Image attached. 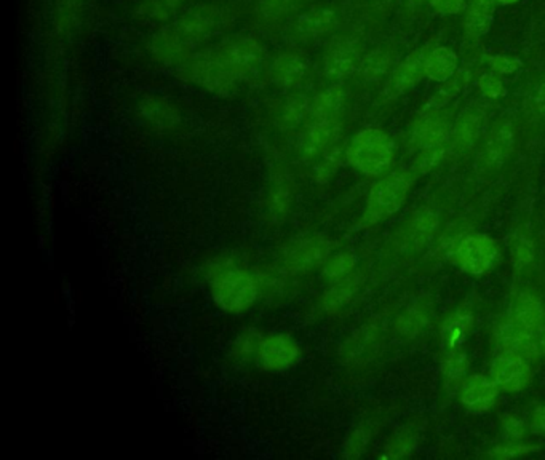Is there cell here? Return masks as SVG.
Segmentation results:
<instances>
[{
    "label": "cell",
    "mask_w": 545,
    "mask_h": 460,
    "mask_svg": "<svg viewBox=\"0 0 545 460\" xmlns=\"http://www.w3.org/2000/svg\"><path fill=\"white\" fill-rule=\"evenodd\" d=\"M357 264H359L357 255L351 249H343V251H334L320 270L326 282H336L357 272Z\"/></svg>",
    "instance_id": "f35d334b"
},
{
    "label": "cell",
    "mask_w": 545,
    "mask_h": 460,
    "mask_svg": "<svg viewBox=\"0 0 545 460\" xmlns=\"http://www.w3.org/2000/svg\"><path fill=\"white\" fill-rule=\"evenodd\" d=\"M515 146H517V127L509 118H504L493 127V130L484 141L478 162L482 168L488 172L499 170L512 157Z\"/></svg>",
    "instance_id": "e0dca14e"
},
{
    "label": "cell",
    "mask_w": 545,
    "mask_h": 460,
    "mask_svg": "<svg viewBox=\"0 0 545 460\" xmlns=\"http://www.w3.org/2000/svg\"><path fill=\"white\" fill-rule=\"evenodd\" d=\"M341 155H344V152H341L339 146L334 145L332 149H328L324 155L317 158L318 164L315 166V173H314V178L317 183L330 181L334 172L338 170Z\"/></svg>",
    "instance_id": "7bdbcfd3"
},
{
    "label": "cell",
    "mask_w": 545,
    "mask_h": 460,
    "mask_svg": "<svg viewBox=\"0 0 545 460\" xmlns=\"http://www.w3.org/2000/svg\"><path fill=\"white\" fill-rule=\"evenodd\" d=\"M303 343L287 331H264L255 364L264 372L282 374L303 361Z\"/></svg>",
    "instance_id": "ba28073f"
},
{
    "label": "cell",
    "mask_w": 545,
    "mask_h": 460,
    "mask_svg": "<svg viewBox=\"0 0 545 460\" xmlns=\"http://www.w3.org/2000/svg\"><path fill=\"white\" fill-rule=\"evenodd\" d=\"M418 432L409 430V428H401L400 432L395 433L390 440L387 441L386 454L387 459H401L408 457L418 449Z\"/></svg>",
    "instance_id": "60d3db41"
},
{
    "label": "cell",
    "mask_w": 545,
    "mask_h": 460,
    "mask_svg": "<svg viewBox=\"0 0 545 460\" xmlns=\"http://www.w3.org/2000/svg\"><path fill=\"white\" fill-rule=\"evenodd\" d=\"M455 262L470 275L490 274L501 261V248L486 234H469L455 248Z\"/></svg>",
    "instance_id": "9c48e42d"
},
{
    "label": "cell",
    "mask_w": 545,
    "mask_h": 460,
    "mask_svg": "<svg viewBox=\"0 0 545 460\" xmlns=\"http://www.w3.org/2000/svg\"><path fill=\"white\" fill-rule=\"evenodd\" d=\"M345 93L341 83H334L332 87L320 91L317 97L312 98L311 112L309 116H324V117H341L344 110Z\"/></svg>",
    "instance_id": "d590c367"
},
{
    "label": "cell",
    "mask_w": 545,
    "mask_h": 460,
    "mask_svg": "<svg viewBox=\"0 0 545 460\" xmlns=\"http://www.w3.org/2000/svg\"><path fill=\"white\" fill-rule=\"evenodd\" d=\"M478 87L482 89L484 97L491 98V99H496L499 97H504L505 87L503 80L499 77L494 76L493 72L490 74H484L478 80Z\"/></svg>",
    "instance_id": "c3c4849f"
},
{
    "label": "cell",
    "mask_w": 545,
    "mask_h": 460,
    "mask_svg": "<svg viewBox=\"0 0 545 460\" xmlns=\"http://www.w3.org/2000/svg\"><path fill=\"white\" fill-rule=\"evenodd\" d=\"M394 55L389 49H376L366 53L360 64L359 76L365 82H378L381 79L392 74Z\"/></svg>",
    "instance_id": "8d00e7d4"
},
{
    "label": "cell",
    "mask_w": 545,
    "mask_h": 460,
    "mask_svg": "<svg viewBox=\"0 0 545 460\" xmlns=\"http://www.w3.org/2000/svg\"><path fill=\"white\" fill-rule=\"evenodd\" d=\"M438 229V216L432 208H421L401 226L395 237V247L400 251H419L432 240Z\"/></svg>",
    "instance_id": "ac0fdd59"
},
{
    "label": "cell",
    "mask_w": 545,
    "mask_h": 460,
    "mask_svg": "<svg viewBox=\"0 0 545 460\" xmlns=\"http://www.w3.org/2000/svg\"><path fill=\"white\" fill-rule=\"evenodd\" d=\"M499 387L493 378L484 374H472L459 385V401L465 409L475 414L491 411L499 397Z\"/></svg>",
    "instance_id": "ffe728a7"
},
{
    "label": "cell",
    "mask_w": 545,
    "mask_h": 460,
    "mask_svg": "<svg viewBox=\"0 0 545 460\" xmlns=\"http://www.w3.org/2000/svg\"><path fill=\"white\" fill-rule=\"evenodd\" d=\"M486 124V114L478 106H470L459 114L453 125L449 139V151L463 155L480 141Z\"/></svg>",
    "instance_id": "44dd1931"
},
{
    "label": "cell",
    "mask_w": 545,
    "mask_h": 460,
    "mask_svg": "<svg viewBox=\"0 0 545 460\" xmlns=\"http://www.w3.org/2000/svg\"><path fill=\"white\" fill-rule=\"evenodd\" d=\"M384 2H389V0H384Z\"/></svg>",
    "instance_id": "6f0895ef"
},
{
    "label": "cell",
    "mask_w": 545,
    "mask_h": 460,
    "mask_svg": "<svg viewBox=\"0 0 545 460\" xmlns=\"http://www.w3.org/2000/svg\"><path fill=\"white\" fill-rule=\"evenodd\" d=\"M459 58L449 47H435L428 52L426 60V77L435 82H445L457 72Z\"/></svg>",
    "instance_id": "836d02e7"
},
{
    "label": "cell",
    "mask_w": 545,
    "mask_h": 460,
    "mask_svg": "<svg viewBox=\"0 0 545 460\" xmlns=\"http://www.w3.org/2000/svg\"><path fill=\"white\" fill-rule=\"evenodd\" d=\"M234 8L221 2H201L186 8L176 20L170 23L173 31L184 42L191 52H199L234 24Z\"/></svg>",
    "instance_id": "7a4b0ae2"
},
{
    "label": "cell",
    "mask_w": 545,
    "mask_h": 460,
    "mask_svg": "<svg viewBox=\"0 0 545 460\" xmlns=\"http://www.w3.org/2000/svg\"><path fill=\"white\" fill-rule=\"evenodd\" d=\"M371 438H373V428L368 424L353 428L352 432L347 435L343 445V455L347 459H357L365 453Z\"/></svg>",
    "instance_id": "b9f144b4"
},
{
    "label": "cell",
    "mask_w": 545,
    "mask_h": 460,
    "mask_svg": "<svg viewBox=\"0 0 545 460\" xmlns=\"http://www.w3.org/2000/svg\"><path fill=\"white\" fill-rule=\"evenodd\" d=\"M135 116L154 131L172 133L183 124V112L180 106L170 98L146 93L138 98L135 104Z\"/></svg>",
    "instance_id": "7c38bea8"
},
{
    "label": "cell",
    "mask_w": 545,
    "mask_h": 460,
    "mask_svg": "<svg viewBox=\"0 0 545 460\" xmlns=\"http://www.w3.org/2000/svg\"><path fill=\"white\" fill-rule=\"evenodd\" d=\"M488 62H490L491 70L496 72L499 76H509V74H513V72L520 68V64H522L517 58L504 55L491 56Z\"/></svg>",
    "instance_id": "681fc988"
},
{
    "label": "cell",
    "mask_w": 545,
    "mask_h": 460,
    "mask_svg": "<svg viewBox=\"0 0 545 460\" xmlns=\"http://www.w3.org/2000/svg\"><path fill=\"white\" fill-rule=\"evenodd\" d=\"M305 0H255L253 16L263 26H278L304 10Z\"/></svg>",
    "instance_id": "83f0119b"
},
{
    "label": "cell",
    "mask_w": 545,
    "mask_h": 460,
    "mask_svg": "<svg viewBox=\"0 0 545 460\" xmlns=\"http://www.w3.org/2000/svg\"><path fill=\"white\" fill-rule=\"evenodd\" d=\"M428 52H430L428 45L414 50L403 60V62L394 69V72L390 74L389 82H387V97H399L403 91H407L408 89H411L413 85L419 82L422 77H426V60H428Z\"/></svg>",
    "instance_id": "603a6c76"
},
{
    "label": "cell",
    "mask_w": 545,
    "mask_h": 460,
    "mask_svg": "<svg viewBox=\"0 0 545 460\" xmlns=\"http://www.w3.org/2000/svg\"><path fill=\"white\" fill-rule=\"evenodd\" d=\"M528 106L534 114H538L539 117H545V83H540L532 89Z\"/></svg>",
    "instance_id": "816d5d0a"
},
{
    "label": "cell",
    "mask_w": 545,
    "mask_h": 460,
    "mask_svg": "<svg viewBox=\"0 0 545 460\" xmlns=\"http://www.w3.org/2000/svg\"><path fill=\"white\" fill-rule=\"evenodd\" d=\"M381 347V326L378 322L362 324L345 339L339 349V360L344 366L357 368L368 364L378 355Z\"/></svg>",
    "instance_id": "5bb4252c"
},
{
    "label": "cell",
    "mask_w": 545,
    "mask_h": 460,
    "mask_svg": "<svg viewBox=\"0 0 545 460\" xmlns=\"http://www.w3.org/2000/svg\"><path fill=\"white\" fill-rule=\"evenodd\" d=\"M186 0H139L133 16L147 24H170L186 8Z\"/></svg>",
    "instance_id": "f1b7e54d"
},
{
    "label": "cell",
    "mask_w": 545,
    "mask_h": 460,
    "mask_svg": "<svg viewBox=\"0 0 545 460\" xmlns=\"http://www.w3.org/2000/svg\"><path fill=\"white\" fill-rule=\"evenodd\" d=\"M343 130L341 117H324V116H309L304 124L299 149L305 160H317L324 152L338 145Z\"/></svg>",
    "instance_id": "8fae6325"
},
{
    "label": "cell",
    "mask_w": 545,
    "mask_h": 460,
    "mask_svg": "<svg viewBox=\"0 0 545 460\" xmlns=\"http://www.w3.org/2000/svg\"><path fill=\"white\" fill-rule=\"evenodd\" d=\"M496 2L494 0H470L465 7L464 31L472 39H478L490 31L494 21Z\"/></svg>",
    "instance_id": "d6a6232c"
},
{
    "label": "cell",
    "mask_w": 545,
    "mask_h": 460,
    "mask_svg": "<svg viewBox=\"0 0 545 460\" xmlns=\"http://www.w3.org/2000/svg\"><path fill=\"white\" fill-rule=\"evenodd\" d=\"M536 343H538L540 355H545V326L542 330H539L538 333H536Z\"/></svg>",
    "instance_id": "db71d44e"
},
{
    "label": "cell",
    "mask_w": 545,
    "mask_h": 460,
    "mask_svg": "<svg viewBox=\"0 0 545 460\" xmlns=\"http://www.w3.org/2000/svg\"><path fill=\"white\" fill-rule=\"evenodd\" d=\"M490 376L504 392H523L531 384V364L528 358L520 353L501 351L491 363Z\"/></svg>",
    "instance_id": "4fadbf2b"
},
{
    "label": "cell",
    "mask_w": 545,
    "mask_h": 460,
    "mask_svg": "<svg viewBox=\"0 0 545 460\" xmlns=\"http://www.w3.org/2000/svg\"><path fill=\"white\" fill-rule=\"evenodd\" d=\"M395 155L394 139L386 131L374 127L355 133L344 149L345 162L370 178L387 174L394 165Z\"/></svg>",
    "instance_id": "3957f363"
},
{
    "label": "cell",
    "mask_w": 545,
    "mask_h": 460,
    "mask_svg": "<svg viewBox=\"0 0 545 460\" xmlns=\"http://www.w3.org/2000/svg\"><path fill=\"white\" fill-rule=\"evenodd\" d=\"M264 331L259 328H245L229 343V358L239 364L255 363L258 347Z\"/></svg>",
    "instance_id": "e575fe53"
},
{
    "label": "cell",
    "mask_w": 545,
    "mask_h": 460,
    "mask_svg": "<svg viewBox=\"0 0 545 460\" xmlns=\"http://www.w3.org/2000/svg\"><path fill=\"white\" fill-rule=\"evenodd\" d=\"M453 125L448 110L428 109L411 128V145L419 151L449 145Z\"/></svg>",
    "instance_id": "2e32d148"
},
{
    "label": "cell",
    "mask_w": 545,
    "mask_h": 460,
    "mask_svg": "<svg viewBox=\"0 0 545 460\" xmlns=\"http://www.w3.org/2000/svg\"><path fill=\"white\" fill-rule=\"evenodd\" d=\"M311 98L301 93L285 98L276 110V124L278 130H296L301 125L305 124L311 112Z\"/></svg>",
    "instance_id": "1f68e13d"
},
{
    "label": "cell",
    "mask_w": 545,
    "mask_h": 460,
    "mask_svg": "<svg viewBox=\"0 0 545 460\" xmlns=\"http://www.w3.org/2000/svg\"><path fill=\"white\" fill-rule=\"evenodd\" d=\"M469 355L461 349L446 352L442 360V376L446 385L459 387L464 379L467 378L469 370Z\"/></svg>",
    "instance_id": "ab89813d"
},
{
    "label": "cell",
    "mask_w": 545,
    "mask_h": 460,
    "mask_svg": "<svg viewBox=\"0 0 545 460\" xmlns=\"http://www.w3.org/2000/svg\"><path fill=\"white\" fill-rule=\"evenodd\" d=\"M414 181L416 174L411 170H395L378 179L366 195L365 210L357 227L370 229L394 216L405 205Z\"/></svg>",
    "instance_id": "277c9868"
},
{
    "label": "cell",
    "mask_w": 545,
    "mask_h": 460,
    "mask_svg": "<svg viewBox=\"0 0 545 460\" xmlns=\"http://www.w3.org/2000/svg\"><path fill=\"white\" fill-rule=\"evenodd\" d=\"M474 328V312L469 304H464L443 322L440 337L446 351H455L463 345Z\"/></svg>",
    "instance_id": "f546056e"
},
{
    "label": "cell",
    "mask_w": 545,
    "mask_h": 460,
    "mask_svg": "<svg viewBox=\"0 0 545 460\" xmlns=\"http://www.w3.org/2000/svg\"><path fill=\"white\" fill-rule=\"evenodd\" d=\"M530 430L536 435H545V406H536L530 418Z\"/></svg>",
    "instance_id": "f5cc1de1"
},
{
    "label": "cell",
    "mask_w": 545,
    "mask_h": 460,
    "mask_svg": "<svg viewBox=\"0 0 545 460\" xmlns=\"http://www.w3.org/2000/svg\"><path fill=\"white\" fill-rule=\"evenodd\" d=\"M296 202V186L290 173L287 170H276L270 176L269 187L266 192V210L272 220L283 221L293 210Z\"/></svg>",
    "instance_id": "cb8c5ba5"
},
{
    "label": "cell",
    "mask_w": 545,
    "mask_h": 460,
    "mask_svg": "<svg viewBox=\"0 0 545 460\" xmlns=\"http://www.w3.org/2000/svg\"><path fill=\"white\" fill-rule=\"evenodd\" d=\"M470 77H472L470 69L464 68L457 70L455 76L449 77L448 80H445L434 97L428 99L426 110L443 109L446 104L451 103L469 85Z\"/></svg>",
    "instance_id": "74e56055"
},
{
    "label": "cell",
    "mask_w": 545,
    "mask_h": 460,
    "mask_svg": "<svg viewBox=\"0 0 545 460\" xmlns=\"http://www.w3.org/2000/svg\"><path fill=\"white\" fill-rule=\"evenodd\" d=\"M336 251V241L324 234H304L283 241L277 253V268L283 275L304 277L324 268Z\"/></svg>",
    "instance_id": "5b68a950"
},
{
    "label": "cell",
    "mask_w": 545,
    "mask_h": 460,
    "mask_svg": "<svg viewBox=\"0 0 545 460\" xmlns=\"http://www.w3.org/2000/svg\"><path fill=\"white\" fill-rule=\"evenodd\" d=\"M409 2L414 4V5H419V4H424V2H428V0H409Z\"/></svg>",
    "instance_id": "9f6ffc18"
},
{
    "label": "cell",
    "mask_w": 545,
    "mask_h": 460,
    "mask_svg": "<svg viewBox=\"0 0 545 460\" xmlns=\"http://www.w3.org/2000/svg\"><path fill=\"white\" fill-rule=\"evenodd\" d=\"M213 49L222 64L240 83L253 79L261 70L268 58V50L263 42L256 35L243 33L222 39Z\"/></svg>",
    "instance_id": "52a82bcc"
},
{
    "label": "cell",
    "mask_w": 545,
    "mask_h": 460,
    "mask_svg": "<svg viewBox=\"0 0 545 460\" xmlns=\"http://www.w3.org/2000/svg\"><path fill=\"white\" fill-rule=\"evenodd\" d=\"M538 449V446L530 445V443H523V441L507 440L505 443H501L497 446L493 447L488 455L493 459H517V457H523L528 454L534 453Z\"/></svg>",
    "instance_id": "ee69618b"
},
{
    "label": "cell",
    "mask_w": 545,
    "mask_h": 460,
    "mask_svg": "<svg viewBox=\"0 0 545 460\" xmlns=\"http://www.w3.org/2000/svg\"><path fill=\"white\" fill-rule=\"evenodd\" d=\"M428 4L442 14H461L467 7V0H428Z\"/></svg>",
    "instance_id": "f907efd6"
},
{
    "label": "cell",
    "mask_w": 545,
    "mask_h": 460,
    "mask_svg": "<svg viewBox=\"0 0 545 460\" xmlns=\"http://www.w3.org/2000/svg\"><path fill=\"white\" fill-rule=\"evenodd\" d=\"M339 14L330 5H314L304 8L293 18L291 31L303 41H317L324 35L332 34L338 28Z\"/></svg>",
    "instance_id": "d6986e66"
},
{
    "label": "cell",
    "mask_w": 545,
    "mask_h": 460,
    "mask_svg": "<svg viewBox=\"0 0 545 460\" xmlns=\"http://www.w3.org/2000/svg\"><path fill=\"white\" fill-rule=\"evenodd\" d=\"M203 270L211 303L228 315L249 314L266 295L264 275L235 256H214Z\"/></svg>",
    "instance_id": "6da1fadb"
},
{
    "label": "cell",
    "mask_w": 545,
    "mask_h": 460,
    "mask_svg": "<svg viewBox=\"0 0 545 460\" xmlns=\"http://www.w3.org/2000/svg\"><path fill=\"white\" fill-rule=\"evenodd\" d=\"M494 2L501 5H512V4H517L518 0H494Z\"/></svg>",
    "instance_id": "11a10c76"
},
{
    "label": "cell",
    "mask_w": 545,
    "mask_h": 460,
    "mask_svg": "<svg viewBox=\"0 0 545 460\" xmlns=\"http://www.w3.org/2000/svg\"><path fill=\"white\" fill-rule=\"evenodd\" d=\"M501 427H503L505 438L515 441L525 440L526 433H528V428H530V427L526 426L525 420L520 419L517 416H512V414L503 416Z\"/></svg>",
    "instance_id": "bcb514c9"
},
{
    "label": "cell",
    "mask_w": 545,
    "mask_h": 460,
    "mask_svg": "<svg viewBox=\"0 0 545 460\" xmlns=\"http://www.w3.org/2000/svg\"><path fill=\"white\" fill-rule=\"evenodd\" d=\"M176 76L214 97L230 98L240 82L216 55L214 49H202L176 68Z\"/></svg>",
    "instance_id": "8992f818"
},
{
    "label": "cell",
    "mask_w": 545,
    "mask_h": 460,
    "mask_svg": "<svg viewBox=\"0 0 545 460\" xmlns=\"http://www.w3.org/2000/svg\"><path fill=\"white\" fill-rule=\"evenodd\" d=\"M509 318H512L523 330L536 334L545 326L544 303L540 301L539 296L532 295L530 291H523L515 296Z\"/></svg>",
    "instance_id": "4316f807"
},
{
    "label": "cell",
    "mask_w": 545,
    "mask_h": 460,
    "mask_svg": "<svg viewBox=\"0 0 545 460\" xmlns=\"http://www.w3.org/2000/svg\"><path fill=\"white\" fill-rule=\"evenodd\" d=\"M363 49L359 39L352 35H336L328 42L324 53V72L330 80H345L353 74H359L363 60Z\"/></svg>",
    "instance_id": "30bf717a"
},
{
    "label": "cell",
    "mask_w": 545,
    "mask_h": 460,
    "mask_svg": "<svg viewBox=\"0 0 545 460\" xmlns=\"http://www.w3.org/2000/svg\"><path fill=\"white\" fill-rule=\"evenodd\" d=\"M362 280V275L353 272L345 278L328 283L326 289L318 297V309L322 310L324 315H338L339 312H343L352 303L353 297L359 295Z\"/></svg>",
    "instance_id": "484cf974"
},
{
    "label": "cell",
    "mask_w": 545,
    "mask_h": 460,
    "mask_svg": "<svg viewBox=\"0 0 545 460\" xmlns=\"http://www.w3.org/2000/svg\"><path fill=\"white\" fill-rule=\"evenodd\" d=\"M494 339L501 351L515 352L528 360H538L540 357L536 334L523 330L509 316L505 318L504 322L497 324Z\"/></svg>",
    "instance_id": "d4e9b609"
},
{
    "label": "cell",
    "mask_w": 545,
    "mask_h": 460,
    "mask_svg": "<svg viewBox=\"0 0 545 460\" xmlns=\"http://www.w3.org/2000/svg\"><path fill=\"white\" fill-rule=\"evenodd\" d=\"M534 259V247L532 241L528 239H520L515 241V245L512 247V261L517 268L528 266Z\"/></svg>",
    "instance_id": "7dc6e473"
},
{
    "label": "cell",
    "mask_w": 545,
    "mask_h": 460,
    "mask_svg": "<svg viewBox=\"0 0 545 460\" xmlns=\"http://www.w3.org/2000/svg\"><path fill=\"white\" fill-rule=\"evenodd\" d=\"M448 151L449 145L422 149L421 154L414 160V172L421 173V174L432 172L435 166L440 165V162L446 157Z\"/></svg>",
    "instance_id": "f6af8a7d"
},
{
    "label": "cell",
    "mask_w": 545,
    "mask_h": 460,
    "mask_svg": "<svg viewBox=\"0 0 545 460\" xmlns=\"http://www.w3.org/2000/svg\"><path fill=\"white\" fill-rule=\"evenodd\" d=\"M311 60L297 50H283L269 64L270 82L282 89L303 87L311 74Z\"/></svg>",
    "instance_id": "9a60e30c"
},
{
    "label": "cell",
    "mask_w": 545,
    "mask_h": 460,
    "mask_svg": "<svg viewBox=\"0 0 545 460\" xmlns=\"http://www.w3.org/2000/svg\"><path fill=\"white\" fill-rule=\"evenodd\" d=\"M430 318H432V304L428 299H419L397 316L395 331L405 339H414L428 328Z\"/></svg>",
    "instance_id": "4dcf8cb0"
},
{
    "label": "cell",
    "mask_w": 545,
    "mask_h": 460,
    "mask_svg": "<svg viewBox=\"0 0 545 460\" xmlns=\"http://www.w3.org/2000/svg\"><path fill=\"white\" fill-rule=\"evenodd\" d=\"M146 47L154 61L172 68H178L180 64L186 61L187 58L193 55V52L187 49L184 42L181 41L170 24H165L164 28L155 31L149 37Z\"/></svg>",
    "instance_id": "7402d4cb"
}]
</instances>
